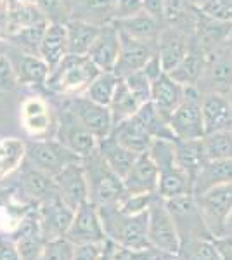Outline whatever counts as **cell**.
Here are the masks:
<instances>
[{
    "mask_svg": "<svg viewBox=\"0 0 232 260\" xmlns=\"http://www.w3.org/2000/svg\"><path fill=\"white\" fill-rule=\"evenodd\" d=\"M213 243L223 260H232V233L213 238Z\"/></svg>",
    "mask_w": 232,
    "mask_h": 260,
    "instance_id": "c3c4849f",
    "label": "cell"
},
{
    "mask_svg": "<svg viewBox=\"0 0 232 260\" xmlns=\"http://www.w3.org/2000/svg\"><path fill=\"white\" fill-rule=\"evenodd\" d=\"M230 130H232V128H230Z\"/></svg>",
    "mask_w": 232,
    "mask_h": 260,
    "instance_id": "6125c7cd",
    "label": "cell"
},
{
    "mask_svg": "<svg viewBox=\"0 0 232 260\" xmlns=\"http://www.w3.org/2000/svg\"><path fill=\"white\" fill-rule=\"evenodd\" d=\"M123 182L128 194H158L159 169L149 151L139 154Z\"/></svg>",
    "mask_w": 232,
    "mask_h": 260,
    "instance_id": "2e32d148",
    "label": "cell"
},
{
    "mask_svg": "<svg viewBox=\"0 0 232 260\" xmlns=\"http://www.w3.org/2000/svg\"><path fill=\"white\" fill-rule=\"evenodd\" d=\"M104 243H85V245H77L73 253V260H99L103 253Z\"/></svg>",
    "mask_w": 232,
    "mask_h": 260,
    "instance_id": "f6af8a7d",
    "label": "cell"
},
{
    "mask_svg": "<svg viewBox=\"0 0 232 260\" xmlns=\"http://www.w3.org/2000/svg\"><path fill=\"white\" fill-rule=\"evenodd\" d=\"M205 2H206V0H189V4H191V6L196 7V9H200V7L203 6Z\"/></svg>",
    "mask_w": 232,
    "mask_h": 260,
    "instance_id": "db71d44e",
    "label": "cell"
},
{
    "mask_svg": "<svg viewBox=\"0 0 232 260\" xmlns=\"http://www.w3.org/2000/svg\"><path fill=\"white\" fill-rule=\"evenodd\" d=\"M115 260H136V258H134L132 250H126V248H123V246L118 245L116 251H115Z\"/></svg>",
    "mask_w": 232,
    "mask_h": 260,
    "instance_id": "f5cc1de1",
    "label": "cell"
},
{
    "mask_svg": "<svg viewBox=\"0 0 232 260\" xmlns=\"http://www.w3.org/2000/svg\"><path fill=\"white\" fill-rule=\"evenodd\" d=\"M61 2H62V4H64V6H68V4L71 2V0H61Z\"/></svg>",
    "mask_w": 232,
    "mask_h": 260,
    "instance_id": "6f0895ef",
    "label": "cell"
},
{
    "mask_svg": "<svg viewBox=\"0 0 232 260\" xmlns=\"http://www.w3.org/2000/svg\"><path fill=\"white\" fill-rule=\"evenodd\" d=\"M113 24L118 28V31L123 33V35L130 37V39H136L141 42H147V44H153L158 42V37L161 33L159 28V19L151 16L149 12L142 9L137 14H132L128 18H120L115 19Z\"/></svg>",
    "mask_w": 232,
    "mask_h": 260,
    "instance_id": "cb8c5ba5",
    "label": "cell"
},
{
    "mask_svg": "<svg viewBox=\"0 0 232 260\" xmlns=\"http://www.w3.org/2000/svg\"><path fill=\"white\" fill-rule=\"evenodd\" d=\"M56 139L83 160L90 158L99 149V139L66 108L57 121Z\"/></svg>",
    "mask_w": 232,
    "mask_h": 260,
    "instance_id": "8fae6325",
    "label": "cell"
},
{
    "mask_svg": "<svg viewBox=\"0 0 232 260\" xmlns=\"http://www.w3.org/2000/svg\"><path fill=\"white\" fill-rule=\"evenodd\" d=\"M26 160V144L18 139L0 141V177L11 174Z\"/></svg>",
    "mask_w": 232,
    "mask_h": 260,
    "instance_id": "8d00e7d4",
    "label": "cell"
},
{
    "mask_svg": "<svg viewBox=\"0 0 232 260\" xmlns=\"http://www.w3.org/2000/svg\"><path fill=\"white\" fill-rule=\"evenodd\" d=\"M83 163H71L54 177L59 189V196L75 210L80 205L90 200V186H88L87 172Z\"/></svg>",
    "mask_w": 232,
    "mask_h": 260,
    "instance_id": "9a60e30c",
    "label": "cell"
},
{
    "mask_svg": "<svg viewBox=\"0 0 232 260\" xmlns=\"http://www.w3.org/2000/svg\"><path fill=\"white\" fill-rule=\"evenodd\" d=\"M196 201L212 236H223L232 215V184L212 187L203 194H197Z\"/></svg>",
    "mask_w": 232,
    "mask_h": 260,
    "instance_id": "ba28073f",
    "label": "cell"
},
{
    "mask_svg": "<svg viewBox=\"0 0 232 260\" xmlns=\"http://www.w3.org/2000/svg\"><path fill=\"white\" fill-rule=\"evenodd\" d=\"M26 161L56 177L71 163H83L85 160L70 151L57 139H35L26 144Z\"/></svg>",
    "mask_w": 232,
    "mask_h": 260,
    "instance_id": "52a82bcc",
    "label": "cell"
},
{
    "mask_svg": "<svg viewBox=\"0 0 232 260\" xmlns=\"http://www.w3.org/2000/svg\"><path fill=\"white\" fill-rule=\"evenodd\" d=\"M50 21H45V23L35 24V26H29V28H23V30L12 33L9 35V39L14 42L16 45H19L24 52L29 54H39L42 39L45 35V30H47Z\"/></svg>",
    "mask_w": 232,
    "mask_h": 260,
    "instance_id": "f35d334b",
    "label": "cell"
},
{
    "mask_svg": "<svg viewBox=\"0 0 232 260\" xmlns=\"http://www.w3.org/2000/svg\"><path fill=\"white\" fill-rule=\"evenodd\" d=\"M14 68L16 73H18L19 83H24V85H42V83H47L50 73H52L49 64L42 59L39 54L29 52L19 54Z\"/></svg>",
    "mask_w": 232,
    "mask_h": 260,
    "instance_id": "1f68e13d",
    "label": "cell"
},
{
    "mask_svg": "<svg viewBox=\"0 0 232 260\" xmlns=\"http://www.w3.org/2000/svg\"><path fill=\"white\" fill-rule=\"evenodd\" d=\"M121 37V49H120V57L115 66L113 73L120 78L128 77L134 71L142 70L147 64V61L154 56V50L151 47V44L147 42H141L136 39H130V37L120 33Z\"/></svg>",
    "mask_w": 232,
    "mask_h": 260,
    "instance_id": "ac0fdd59",
    "label": "cell"
},
{
    "mask_svg": "<svg viewBox=\"0 0 232 260\" xmlns=\"http://www.w3.org/2000/svg\"><path fill=\"white\" fill-rule=\"evenodd\" d=\"M83 4H85V7L88 11L113 12V14H115L118 0H83Z\"/></svg>",
    "mask_w": 232,
    "mask_h": 260,
    "instance_id": "681fc988",
    "label": "cell"
},
{
    "mask_svg": "<svg viewBox=\"0 0 232 260\" xmlns=\"http://www.w3.org/2000/svg\"><path fill=\"white\" fill-rule=\"evenodd\" d=\"M29 2H37V4H39V2H40V0H29Z\"/></svg>",
    "mask_w": 232,
    "mask_h": 260,
    "instance_id": "91938a15",
    "label": "cell"
},
{
    "mask_svg": "<svg viewBox=\"0 0 232 260\" xmlns=\"http://www.w3.org/2000/svg\"><path fill=\"white\" fill-rule=\"evenodd\" d=\"M180 260H223L218 253L213 238H191L180 245Z\"/></svg>",
    "mask_w": 232,
    "mask_h": 260,
    "instance_id": "e575fe53",
    "label": "cell"
},
{
    "mask_svg": "<svg viewBox=\"0 0 232 260\" xmlns=\"http://www.w3.org/2000/svg\"><path fill=\"white\" fill-rule=\"evenodd\" d=\"M227 45H229V49L232 50V33H230V37H229V40H227Z\"/></svg>",
    "mask_w": 232,
    "mask_h": 260,
    "instance_id": "9f6ffc18",
    "label": "cell"
},
{
    "mask_svg": "<svg viewBox=\"0 0 232 260\" xmlns=\"http://www.w3.org/2000/svg\"><path fill=\"white\" fill-rule=\"evenodd\" d=\"M37 210H39L42 234L47 241L66 236L71 222L75 219V212H77L59 194L39 203Z\"/></svg>",
    "mask_w": 232,
    "mask_h": 260,
    "instance_id": "5bb4252c",
    "label": "cell"
},
{
    "mask_svg": "<svg viewBox=\"0 0 232 260\" xmlns=\"http://www.w3.org/2000/svg\"><path fill=\"white\" fill-rule=\"evenodd\" d=\"M175 160L180 169L189 175L194 186V179L208 160L205 154L203 139H175Z\"/></svg>",
    "mask_w": 232,
    "mask_h": 260,
    "instance_id": "4dcf8cb0",
    "label": "cell"
},
{
    "mask_svg": "<svg viewBox=\"0 0 232 260\" xmlns=\"http://www.w3.org/2000/svg\"><path fill=\"white\" fill-rule=\"evenodd\" d=\"M149 153L159 169L158 194L163 200L192 194V180L175 160V141L154 139Z\"/></svg>",
    "mask_w": 232,
    "mask_h": 260,
    "instance_id": "7a4b0ae2",
    "label": "cell"
},
{
    "mask_svg": "<svg viewBox=\"0 0 232 260\" xmlns=\"http://www.w3.org/2000/svg\"><path fill=\"white\" fill-rule=\"evenodd\" d=\"M83 165H85L88 186H90V201H94L97 207L116 205L128 194L123 179L109 169V165L99 153L87 158Z\"/></svg>",
    "mask_w": 232,
    "mask_h": 260,
    "instance_id": "277c9868",
    "label": "cell"
},
{
    "mask_svg": "<svg viewBox=\"0 0 232 260\" xmlns=\"http://www.w3.org/2000/svg\"><path fill=\"white\" fill-rule=\"evenodd\" d=\"M39 56L49 64L50 70H56L68 56V28L66 23L50 21L45 35L42 39Z\"/></svg>",
    "mask_w": 232,
    "mask_h": 260,
    "instance_id": "7402d4cb",
    "label": "cell"
},
{
    "mask_svg": "<svg viewBox=\"0 0 232 260\" xmlns=\"http://www.w3.org/2000/svg\"><path fill=\"white\" fill-rule=\"evenodd\" d=\"M147 240L153 250L179 257L180 245H182L180 234L164 205V200L159 194L153 196L147 208Z\"/></svg>",
    "mask_w": 232,
    "mask_h": 260,
    "instance_id": "5b68a950",
    "label": "cell"
},
{
    "mask_svg": "<svg viewBox=\"0 0 232 260\" xmlns=\"http://www.w3.org/2000/svg\"><path fill=\"white\" fill-rule=\"evenodd\" d=\"M118 82H120V77H116L113 71H103V73L90 83L85 95L88 99L95 101V103L109 106L113 101V95H115V92H116Z\"/></svg>",
    "mask_w": 232,
    "mask_h": 260,
    "instance_id": "74e56055",
    "label": "cell"
},
{
    "mask_svg": "<svg viewBox=\"0 0 232 260\" xmlns=\"http://www.w3.org/2000/svg\"><path fill=\"white\" fill-rule=\"evenodd\" d=\"M208 160H232V130H218L203 137Z\"/></svg>",
    "mask_w": 232,
    "mask_h": 260,
    "instance_id": "d590c367",
    "label": "cell"
},
{
    "mask_svg": "<svg viewBox=\"0 0 232 260\" xmlns=\"http://www.w3.org/2000/svg\"><path fill=\"white\" fill-rule=\"evenodd\" d=\"M66 238L75 245H85V243H104L108 240L104 231L103 219H101L99 207L94 201H85L80 205L75 212V219L71 222Z\"/></svg>",
    "mask_w": 232,
    "mask_h": 260,
    "instance_id": "4fadbf2b",
    "label": "cell"
},
{
    "mask_svg": "<svg viewBox=\"0 0 232 260\" xmlns=\"http://www.w3.org/2000/svg\"><path fill=\"white\" fill-rule=\"evenodd\" d=\"M156 45H158L156 54H158L163 70L167 71V73H170V71L187 56L189 50H191V42H189L187 33L175 30V28H170V26L161 30Z\"/></svg>",
    "mask_w": 232,
    "mask_h": 260,
    "instance_id": "e0dca14e",
    "label": "cell"
},
{
    "mask_svg": "<svg viewBox=\"0 0 232 260\" xmlns=\"http://www.w3.org/2000/svg\"><path fill=\"white\" fill-rule=\"evenodd\" d=\"M103 73L88 56H68L50 73L47 83L61 94H80Z\"/></svg>",
    "mask_w": 232,
    "mask_h": 260,
    "instance_id": "3957f363",
    "label": "cell"
},
{
    "mask_svg": "<svg viewBox=\"0 0 232 260\" xmlns=\"http://www.w3.org/2000/svg\"><path fill=\"white\" fill-rule=\"evenodd\" d=\"M111 136L115 137L121 146H125L126 149L134 151V153H137V154L147 153L154 142V137L147 132V128L136 118V116L116 123L111 130Z\"/></svg>",
    "mask_w": 232,
    "mask_h": 260,
    "instance_id": "d4e9b609",
    "label": "cell"
},
{
    "mask_svg": "<svg viewBox=\"0 0 232 260\" xmlns=\"http://www.w3.org/2000/svg\"><path fill=\"white\" fill-rule=\"evenodd\" d=\"M232 184V160H206L194 179L192 194H203L212 187Z\"/></svg>",
    "mask_w": 232,
    "mask_h": 260,
    "instance_id": "f1b7e54d",
    "label": "cell"
},
{
    "mask_svg": "<svg viewBox=\"0 0 232 260\" xmlns=\"http://www.w3.org/2000/svg\"><path fill=\"white\" fill-rule=\"evenodd\" d=\"M197 87L203 94L217 92L229 95L232 90V50L227 44L205 50V71Z\"/></svg>",
    "mask_w": 232,
    "mask_h": 260,
    "instance_id": "9c48e42d",
    "label": "cell"
},
{
    "mask_svg": "<svg viewBox=\"0 0 232 260\" xmlns=\"http://www.w3.org/2000/svg\"><path fill=\"white\" fill-rule=\"evenodd\" d=\"M197 11L210 19L232 23V0H206Z\"/></svg>",
    "mask_w": 232,
    "mask_h": 260,
    "instance_id": "b9f144b4",
    "label": "cell"
},
{
    "mask_svg": "<svg viewBox=\"0 0 232 260\" xmlns=\"http://www.w3.org/2000/svg\"><path fill=\"white\" fill-rule=\"evenodd\" d=\"M203 92L200 87H185V98L170 116V127L177 139H203Z\"/></svg>",
    "mask_w": 232,
    "mask_h": 260,
    "instance_id": "8992f818",
    "label": "cell"
},
{
    "mask_svg": "<svg viewBox=\"0 0 232 260\" xmlns=\"http://www.w3.org/2000/svg\"><path fill=\"white\" fill-rule=\"evenodd\" d=\"M116 243L113 240H108L104 241L103 245V253H101V258L99 260H115V251H116Z\"/></svg>",
    "mask_w": 232,
    "mask_h": 260,
    "instance_id": "816d5d0a",
    "label": "cell"
},
{
    "mask_svg": "<svg viewBox=\"0 0 232 260\" xmlns=\"http://www.w3.org/2000/svg\"><path fill=\"white\" fill-rule=\"evenodd\" d=\"M185 98V87L177 83L170 75L164 71L153 82V90H151V103L156 106L167 120L174 115V111L180 106V103Z\"/></svg>",
    "mask_w": 232,
    "mask_h": 260,
    "instance_id": "44dd1931",
    "label": "cell"
},
{
    "mask_svg": "<svg viewBox=\"0 0 232 260\" xmlns=\"http://www.w3.org/2000/svg\"><path fill=\"white\" fill-rule=\"evenodd\" d=\"M97 153L103 156V160L108 163L109 169L116 172L121 179L126 177V174L134 167V163L137 161L139 154L134 151L126 149L125 146H121L115 137L109 134L104 139H99V149Z\"/></svg>",
    "mask_w": 232,
    "mask_h": 260,
    "instance_id": "83f0119b",
    "label": "cell"
},
{
    "mask_svg": "<svg viewBox=\"0 0 232 260\" xmlns=\"http://www.w3.org/2000/svg\"><path fill=\"white\" fill-rule=\"evenodd\" d=\"M154 194H126L120 203H116L118 210L126 215H139L147 212Z\"/></svg>",
    "mask_w": 232,
    "mask_h": 260,
    "instance_id": "7bdbcfd3",
    "label": "cell"
},
{
    "mask_svg": "<svg viewBox=\"0 0 232 260\" xmlns=\"http://www.w3.org/2000/svg\"><path fill=\"white\" fill-rule=\"evenodd\" d=\"M77 245L71 243L68 238H56V240L45 241L39 260H73V253Z\"/></svg>",
    "mask_w": 232,
    "mask_h": 260,
    "instance_id": "ab89813d",
    "label": "cell"
},
{
    "mask_svg": "<svg viewBox=\"0 0 232 260\" xmlns=\"http://www.w3.org/2000/svg\"><path fill=\"white\" fill-rule=\"evenodd\" d=\"M0 260H23L12 238H0Z\"/></svg>",
    "mask_w": 232,
    "mask_h": 260,
    "instance_id": "7dc6e473",
    "label": "cell"
},
{
    "mask_svg": "<svg viewBox=\"0 0 232 260\" xmlns=\"http://www.w3.org/2000/svg\"><path fill=\"white\" fill-rule=\"evenodd\" d=\"M121 49V37L115 24L103 26L95 44L92 45L88 57L101 68V71H115V66L120 57Z\"/></svg>",
    "mask_w": 232,
    "mask_h": 260,
    "instance_id": "d6986e66",
    "label": "cell"
},
{
    "mask_svg": "<svg viewBox=\"0 0 232 260\" xmlns=\"http://www.w3.org/2000/svg\"><path fill=\"white\" fill-rule=\"evenodd\" d=\"M142 9H144V0H118L115 19L128 18V16L141 12Z\"/></svg>",
    "mask_w": 232,
    "mask_h": 260,
    "instance_id": "bcb514c9",
    "label": "cell"
},
{
    "mask_svg": "<svg viewBox=\"0 0 232 260\" xmlns=\"http://www.w3.org/2000/svg\"><path fill=\"white\" fill-rule=\"evenodd\" d=\"M227 233H232V215H230V219H229V224H227Z\"/></svg>",
    "mask_w": 232,
    "mask_h": 260,
    "instance_id": "11a10c76",
    "label": "cell"
},
{
    "mask_svg": "<svg viewBox=\"0 0 232 260\" xmlns=\"http://www.w3.org/2000/svg\"><path fill=\"white\" fill-rule=\"evenodd\" d=\"M19 85V78L12 61L6 56H0V90L12 92Z\"/></svg>",
    "mask_w": 232,
    "mask_h": 260,
    "instance_id": "ee69618b",
    "label": "cell"
},
{
    "mask_svg": "<svg viewBox=\"0 0 232 260\" xmlns=\"http://www.w3.org/2000/svg\"><path fill=\"white\" fill-rule=\"evenodd\" d=\"M7 2V37L23 28L49 21L47 14L40 7V4L29 0H6Z\"/></svg>",
    "mask_w": 232,
    "mask_h": 260,
    "instance_id": "603a6c76",
    "label": "cell"
},
{
    "mask_svg": "<svg viewBox=\"0 0 232 260\" xmlns=\"http://www.w3.org/2000/svg\"><path fill=\"white\" fill-rule=\"evenodd\" d=\"M2 2H6V0H0V4H2Z\"/></svg>",
    "mask_w": 232,
    "mask_h": 260,
    "instance_id": "94428289",
    "label": "cell"
},
{
    "mask_svg": "<svg viewBox=\"0 0 232 260\" xmlns=\"http://www.w3.org/2000/svg\"><path fill=\"white\" fill-rule=\"evenodd\" d=\"M21 121L29 136L44 137L54 123L47 101L42 98H28L21 106Z\"/></svg>",
    "mask_w": 232,
    "mask_h": 260,
    "instance_id": "484cf974",
    "label": "cell"
},
{
    "mask_svg": "<svg viewBox=\"0 0 232 260\" xmlns=\"http://www.w3.org/2000/svg\"><path fill=\"white\" fill-rule=\"evenodd\" d=\"M66 110H70L85 127L90 130L97 139H104L113 130V115L109 106L99 104L88 99L87 95H73L66 103Z\"/></svg>",
    "mask_w": 232,
    "mask_h": 260,
    "instance_id": "7c38bea8",
    "label": "cell"
},
{
    "mask_svg": "<svg viewBox=\"0 0 232 260\" xmlns=\"http://www.w3.org/2000/svg\"><path fill=\"white\" fill-rule=\"evenodd\" d=\"M99 212L106 236L116 245L132 251H144L151 248L147 240V212L139 215H126L118 210L116 205L99 207Z\"/></svg>",
    "mask_w": 232,
    "mask_h": 260,
    "instance_id": "6da1fadb",
    "label": "cell"
},
{
    "mask_svg": "<svg viewBox=\"0 0 232 260\" xmlns=\"http://www.w3.org/2000/svg\"><path fill=\"white\" fill-rule=\"evenodd\" d=\"M21 184H23L24 194L29 196L31 200H35L37 203H42V201L59 194L56 179L52 175L39 170L28 161L23 167V170H21Z\"/></svg>",
    "mask_w": 232,
    "mask_h": 260,
    "instance_id": "4316f807",
    "label": "cell"
},
{
    "mask_svg": "<svg viewBox=\"0 0 232 260\" xmlns=\"http://www.w3.org/2000/svg\"><path fill=\"white\" fill-rule=\"evenodd\" d=\"M141 106H142L141 101L132 94V90L128 89V85L125 83L123 78H120L116 92H115V95H113L111 104H109V110H111V115H113V123L116 125L126 118H132ZM115 125H113V127H115Z\"/></svg>",
    "mask_w": 232,
    "mask_h": 260,
    "instance_id": "836d02e7",
    "label": "cell"
},
{
    "mask_svg": "<svg viewBox=\"0 0 232 260\" xmlns=\"http://www.w3.org/2000/svg\"><path fill=\"white\" fill-rule=\"evenodd\" d=\"M66 28H68V54L71 56H88L92 45L95 44L103 30V26L83 19H70Z\"/></svg>",
    "mask_w": 232,
    "mask_h": 260,
    "instance_id": "f546056e",
    "label": "cell"
},
{
    "mask_svg": "<svg viewBox=\"0 0 232 260\" xmlns=\"http://www.w3.org/2000/svg\"><path fill=\"white\" fill-rule=\"evenodd\" d=\"M205 71V50H189V54L184 57L174 70L170 71V77L182 87H197L201 82Z\"/></svg>",
    "mask_w": 232,
    "mask_h": 260,
    "instance_id": "d6a6232c",
    "label": "cell"
},
{
    "mask_svg": "<svg viewBox=\"0 0 232 260\" xmlns=\"http://www.w3.org/2000/svg\"><path fill=\"white\" fill-rule=\"evenodd\" d=\"M144 11L154 18H163L164 14V0H144Z\"/></svg>",
    "mask_w": 232,
    "mask_h": 260,
    "instance_id": "f907efd6",
    "label": "cell"
},
{
    "mask_svg": "<svg viewBox=\"0 0 232 260\" xmlns=\"http://www.w3.org/2000/svg\"><path fill=\"white\" fill-rule=\"evenodd\" d=\"M125 83L128 85V89L132 90V94L141 101V104L151 101V90H153V82L151 78L144 73V70H139L130 73L128 77L123 78Z\"/></svg>",
    "mask_w": 232,
    "mask_h": 260,
    "instance_id": "60d3db41",
    "label": "cell"
},
{
    "mask_svg": "<svg viewBox=\"0 0 232 260\" xmlns=\"http://www.w3.org/2000/svg\"><path fill=\"white\" fill-rule=\"evenodd\" d=\"M203 123H205V136L218 130H230L232 128V104L229 95L208 92L203 94Z\"/></svg>",
    "mask_w": 232,
    "mask_h": 260,
    "instance_id": "ffe728a7",
    "label": "cell"
},
{
    "mask_svg": "<svg viewBox=\"0 0 232 260\" xmlns=\"http://www.w3.org/2000/svg\"><path fill=\"white\" fill-rule=\"evenodd\" d=\"M164 205L175 222L180 241L191 240V238H213L206 228L194 194H182L177 198L164 200Z\"/></svg>",
    "mask_w": 232,
    "mask_h": 260,
    "instance_id": "30bf717a",
    "label": "cell"
},
{
    "mask_svg": "<svg viewBox=\"0 0 232 260\" xmlns=\"http://www.w3.org/2000/svg\"><path fill=\"white\" fill-rule=\"evenodd\" d=\"M229 101H230V104H232V90L229 92Z\"/></svg>",
    "mask_w": 232,
    "mask_h": 260,
    "instance_id": "680465c9",
    "label": "cell"
}]
</instances>
